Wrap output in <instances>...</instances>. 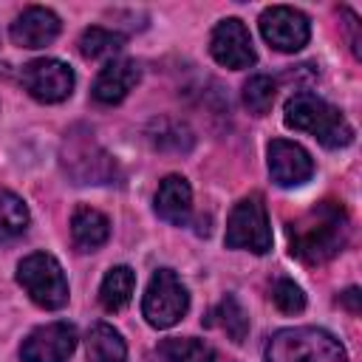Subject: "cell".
<instances>
[{"label":"cell","mask_w":362,"mask_h":362,"mask_svg":"<svg viewBox=\"0 0 362 362\" xmlns=\"http://www.w3.org/2000/svg\"><path fill=\"white\" fill-rule=\"evenodd\" d=\"M351 235L348 212L339 201H320L288 223L291 255L303 263H325L337 257Z\"/></svg>","instance_id":"cell-1"},{"label":"cell","mask_w":362,"mask_h":362,"mask_svg":"<svg viewBox=\"0 0 362 362\" xmlns=\"http://www.w3.org/2000/svg\"><path fill=\"white\" fill-rule=\"evenodd\" d=\"M283 119L291 130H303V133L314 136L328 150H337V147H345L354 141V127L339 113V107H334L331 102H325L308 90H300L286 102Z\"/></svg>","instance_id":"cell-2"},{"label":"cell","mask_w":362,"mask_h":362,"mask_svg":"<svg viewBox=\"0 0 362 362\" xmlns=\"http://www.w3.org/2000/svg\"><path fill=\"white\" fill-rule=\"evenodd\" d=\"M266 362H348L342 342L322 328H283L266 345Z\"/></svg>","instance_id":"cell-3"},{"label":"cell","mask_w":362,"mask_h":362,"mask_svg":"<svg viewBox=\"0 0 362 362\" xmlns=\"http://www.w3.org/2000/svg\"><path fill=\"white\" fill-rule=\"evenodd\" d=\"M17 283L23 291L45 311H57L68 303V280L62 266L48 252H34L20 260L17 266Z\"/></svg>","instance_id":"cell-4"},{"label":"cell","mask_w":362,"mask_h":362,"mask_svg":"<svg viewBox=\"0 0 362 362\" xmlns=\"http://www.w3.org/2000/svg\"><path fill=\"white\" fill-rule=\"evenodd\" d=\"M223 243L229 249H246L255 255H266L272 249V226H269V212L266 204L257 192L240 198L226 221V235Z\"/></svg>","instance_id":"cell-5"},{"label":"cell","mask_w":362,"mask_h":362,"mask_svg":"<svg viewBox=\"0 0 362 362\" xmlns=\"http://www.w3.org/2000/svg\"><path fill=\"white\" fill-rule=\"evenodd\" d=\"M189 308V294L184 288V283L175 277V272L170 269H158L144 291L141 300V314L153 328H170L175 325Z\"/></svg>","instance_id":"cell-6"},{"label":"cell","mask_w":362,"mask_h":362,"mask_svg":"<svg viewBox=\"0 0 362 362\" xmlns=\"http://www.w3.org/2000/svg\"><path fill=\"white\" fill-rule=\"evenodd\" d=\"M20 82L37 102L54 105V102H62L71 96L76 79H74V71L62 59L42 57V59H31L28 65H23Z\"/></svg>","instance_id":"cell-7"},{"label":"cell","mask_w":362,"mask_h":362,"mask_svg":"<svg viewBox=\"0 0 362 362\" xmlns=\"http://www.w3.org/2000/svg\"><path fill=\"white\" fill-rule=\"evenodd\" d=\"M260 34L274 51L294 54L308 42L311 25H308V17L303 11H297V8L272 6V8H266L260 14Z\"/></svg>","instance_id":"cell-8"},{"label":"cell","mask_w":362,"mask_h":362,"mask_svg":"<svg viewBox=\"0 0 362 362\" xmlns=\"http://www.w3.org/2000/svg\"><path fill=\"white\" fill-rule=\"evenodd\" d=\"M76 348V328L71 322H48L34 328L23 345V362H68Z\"/></svg>","instance_id":"cell-9"},{"label":"cell","mask_w":362,"mask_h":362,"mask_svg":"<svg viewBox=\"0 0 362 362\" xmlns=\"http://www.w3.org/2000/svg\"><path fill=\"white\" fill-rule=\"evenodd\" d=\"M209 51H212L215 62H221V65H226L232 71L249 68L257 59L252 37H249L246 25L238 17H226V20H221L215 25V31L209 37Z\"/></svg>","instance_id":"cell-10"},{"label":"cell","mask_w":362,"mask_h":362,"mask_svg":"<svg viewBox=\"0 0 362 362\" xmlns=\"http://www.w3.org/2000/svg\"><path fill=\"white\" fill-rule=\"evenodd\" d=\"M269 173L277 187H300L314 175V161L300 144L274 139L269 144Z\"/></svg>","instance_id":"cell-11"},{"label":"cell","mask_w":362,"mask_h":362,"mask_svg":"<svg viewBox=\"0 0 362 362\" xmlns=\"http://www.w3.org/2000/svg\"><path fill=\"white\" fill-rule=\"evenodd\" d=\"M65 167L71 170L76 184H105L113 173L110 156L99 150L90 136L71 139V147L65 144Z\"/></svg>","instance_id":"cell-12"},{"label":"cell","mask_w":362,"mask_h":362,"mask_svg":"<svg viewBox=\"0 0 362 362\" xmlns=\"http://www.w3.org/2000/svg\"><path fill=\"white\" fill-rule=\"evenodd\" d=\"M59 28H62V23L51 8L28 6L23 14H17L8 34H11V42L20 48H45L57 40Z\"/></svg>","instance_id":"cell-13"},{"label":"cell","mask_w":362,"mask_h":362,"mask_svg":"<svg viewBox=\"0 0 362 362\" xmlns=\"http://www.w3.org/2000/svg\"><path fill=\"white\" fill-rule=\"evenodd\" d=\"M139 76H141V71H139V65L133 59H110L99 71L90 93H93V99L99 105H119L133 90Z\"/></svg>","instance_id":"cell-14"},{"label":"cell","mask_w":362,"mask_h":362,"mask_svg":"<svg viewBox=\"0 0 362 362\" xmlns=\"http://www.w3.org/2000/svg\"><path fill=\"white\" fill-rule=\"evenodd\" d=\"M156 212L167 223L184 226L192 212V189L184 175H167L156 192Z\"/></svg>","instance_id":"cell-15"},{"label":"cell","mask_w":362,"mask_h":362,"mask_svg":"<svg viewBox=\"0 0 362 362\" xmlns=\"http://www.w3.org/2000/svg\"><path fill=\"white\" fill-rule=\"evenodd\" d=\"M71 238L79 252H96L110 238V221L93 206H76L71 218Z\"/></svg>","instance_id":"cell-16"},{"label":"cell","mask_w":362,"mask_h":362,"mask_svg":"<svg viewBox=\"0 0 362 362\" xmlns=\"http://www.w3.org/2000/svg\"><path fill=\"white\" fill-rule=\"evenodd\" d=\"M88 362H127V348L122 334L107 325V322H96L88 331Z\"/></svg>","instance_id":"cell-17"},{"label":"cell","mask_w":362,"mask_h":362,"mask_svg":"<svg viewBox=\"0 0 362 362\" xmlns=\"http://www.w3.org/2000/svg\"><path fill=\"white\" fill-rule=\"evenodd\" d=\"M133 286H136V274L130 266H113L102 286H99V303L105 311H122L130 297H133Z\"/></svg>","instance_id":"cell-18"},{"label":"cell","mask_w":362,"mask_h":362,"mask_svg":"<svg viewBox=\"0 0 362 362\" xmlns=\"http://www.w3.org/2000/svg\"><path fill=\"white\" fill-rule=\"evenodd\" d=\"M206 322H209V325H218L232 342H243L246 334H249V314H246V308L238 303V297H232V294H226V297L212 308V314H209Z\"/></svg>","instance_id":"cell-19"},{"label":"cell","mask_w":362,"mask_h":362,"mask_svg":"<svg viewBox=\"0 0 362 362\" xmlns=\"http://www.w3.org/2000/svg\"><path fill=\"white\" fill-rule=\"evenodd\" d=\"M158 356L164 362H215V348L195 337H170L158 342Z\"/></svg>","instance_id":"cell-20"},{"label":"cell","mask_w":362,"mask_h":362,"mask_svg":"<svg viewBox=\"0 0 362 362\" xmlns=\"http://www.w3.org/2000/svg\"><path fill=\"white\" fill-rule=\"evenodd\" d=\"M28 206L23 204V198L6 187H0V243L20 238L28 229Z\"/></svg>","instance_id":"cell-21"},{"label":"cell","mask_w":362,"mask_h":362,"mask_svg":"<svg viewBox=\"0 0 362 362\" xmlns=\"http://www.w3.org/2000/svg\"><path fill=\"white\" fill-rule=\"evenodd\" d=\"M122 45H124V37L116 34V31H107L102 25L85 28L82 37H79V54L85 59H107V57L119 54Z\"/></svg>","instance_id":"cell-22"},{"label":"cell","mask_w":362,"mask_h":362,"mask_svg":"<svg viewBox=\"0 0 362 362\" xmlns=\"http://www.w3.org/2000/svg\"><path fill=\"white\" fill-rule=\"evenodd\" d=\"M274 96H277V82L266 74L249 76V82L243 85V105L255 116H266L274 105Z\"/></svg>","instance_id":"cell-23"},{"label":"cell","mask_w":362,"mask_h":362,"mask_svg":"<svg viewBox=\"0 0 362 362\" xmlns=\"http://www.w3.org/2000/svg\"><path fill=\"white\" fill-rule=\"evenodd\" d=\"M150 141L161 150H170V141H173V150L181 153V150H189L192 144V136L184 124L178 122H170V119H161V122H153V130H150Z\"/></svg>","instance_id":"cell-24"},{"label":"cell","mask_w":362,"mask_h":362,"mask_svg":"<svg viewBox=\"0 0 362 362\" xmlns=\"http://www.w3.org/2000/svg\"><path fill=\"white\" fill-rule=\"evenodd\" d=\"M272 303H274L283 314H300V311L305 308V294H303V288H300L294 280L280 277V280H274V286H272Z\"/></svg>","instance_id":"cell-25"},{"label":"cell","mask_w":362,"mask_h":362,"mask_svg":"<svg viewBox=\"0 0 362 362\" xmlns=\"http://www.w3.org/2000/svg\"><path fill=\"white\" fill-rule=\"evenodd\" d=\"M339 300H342V303H345V305H348L354 314L359 311V291H356V288H348V291H345Z\"/></svg>","instance_id":"cell-26"}]
</instances>
